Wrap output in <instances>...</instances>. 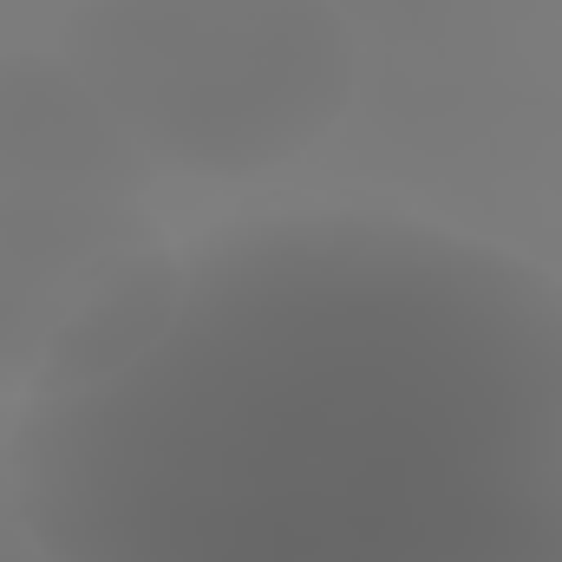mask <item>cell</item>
Returning a JSON list of instances; mask_svg holds the SVG:
<instances>
[{
  "label": "cell",
  "instance_id": "obj_1",
  "mask_svg": "<svg viewBox=\"0 0 562 562\" xmlns=\"http://www.w3.org/2000/svg\"><path fill=\"white\" fill-rule=\"evenodd\" d=\"M59 59L150 170L262 177L327 138L353 99L334 0H79Z\"/></svg>",
  "mask_w": 562,
  "mask_h": 562
},
{
  "label": "cell",
  "instance_id": "obj_2",
  "mask_svg": "<svg viewBox=\"0 0 562 562\" xmlns=\"http://www.w3.org/2000/svg\"><path fill=\"white\" fill-rule=\"evenodd\" d=\"M177 301V256L144 203L0 196V386H105L164 347Z\"/></svg>",
  "mask_w": 562,
  "mask_h": 562
},
{
  "label": "cell",
  "instance_id": "obj_3",
  "mask_svg": "<svg viewBox=\"0 0 562 562\" xmlns=\"http://www.w3.org/2000/svg\"><path fill=\"white\" fill-rule=\"evenodd\" d=\"M150 164L59 53H0V196H125Z\"/></svg>",
  "mask_w": 562,
  "mask_h": 562
}]
</instances>
